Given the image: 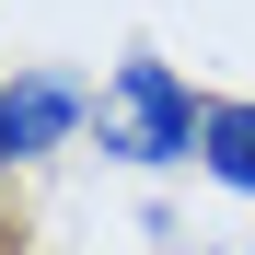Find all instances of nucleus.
<instances>
[{
    "instance_id": "nucleus-1",
    "label": "nucleus",
    "mask_w": 255,
    "mask_h": 255,
    "mask_svg": "<svg viewBox=\"0 0 255 255\" xmlns=\"http://www.w3.org/2000/svg\"><path fill=\"white\" fill-rule=\"evenodd\" d=\"M93 128H105V162H139V174H162V162H197L209 105L174 81V58H116V70H105Z\"/></svg>"
},
{
    "instance_id": "nucleus-2",
    "label": "nucleus",
    "mask_w": 255,
    "mask_h": 255,
    "mask_svg": "<svg viewBox=\"0 0 255 255\" xmlns=\"http://www.w3.org/2000/svg\"><path fill=\"white\" fill-rule=\"evenodd\" d=\"M93 105H105V93H81L70 70H12V81H0V174L70 151L81 128H93Z\"/></svg>"
},
{
    "instance_id": "nucleus-3",
    "label": "nucleus",
    "mask_w": 255,
    "mask_h": 255,
    "mask_svg": "<svg viewBox=\"0 0 255 255\" xmlns=\"http://www.w3.org/2000/svg\"><path fill=\"white\" fill-rule=\"evenodd\" d=\"M197 174L232 186V197H255V105H209V128H197Z\"/></svg>"
}]
</instances>
